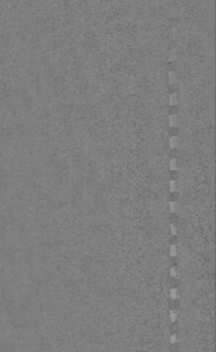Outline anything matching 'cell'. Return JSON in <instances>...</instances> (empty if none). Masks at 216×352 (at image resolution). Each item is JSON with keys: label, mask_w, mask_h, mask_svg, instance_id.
I'll return each mask as SVG.
<instances>
[{"label": "cell", "mask_w": 216, "mask_h": 352, "mask_svg": "<svg viewBox=\"0 0 216 352\" xmlns=\"http://www.w3.org/2000/svg\"><path fill=\"white\" fill-rule=\"evenodd\" d=\"M179 220H180V217L178 215V213L176 212H172L170 215V221L172 223V225H176L177 223H179Z\"/></svg>", "instance_id": "5"}, {"label": "cell", "mask_w": 216, "mask_h": 352, "mask_svg": "<svg viewBox=\"0 0 216 352\" xmlns=\"http://www.w3.org/2000/svg\"><path fill=\"white\" fill-rule=\"evenodd\" d=\"M179 332V324L176 320L173 321V323L171 324V332L172 335H176L177 332Z\"/></svg>", "instance_id": "6"}, {"label": "cell", "mask_w": 216, "mask_h": 352, "mask_svg": "<svg viewBox=\"0 0 216 352\" xmlns=\"http://www.w3.org/2000/svg\"><path fill=\"white\" fill-rule=\"evenodd\" d=\"M178 133H179V129H178V128L176 127V126H172V127L170 128V135H171V137H176V136L178 135Z\"/></svg>", "instance_id": "8"}, {"label": "cell", "mask_w": 216, "mask_h": 352, "mask_svg": "<svg viewBox=\"0 0 216 352\" xmlns=\"http://www.w3.org/2000/svg\"><path fill=\"white\" fill-rule=\"evenodd\" d=\"M178 264H179V258H178L176 255H175V256L171 257V266H172V268H175Z\"/></svg>", "instance_id": "9"}, {"label": "cell", "mask_w": 216, "mask_h": 352, "mask_svg": "<svg viewBox=\"0 0 216 352\" xmlns=\"http://www.w3.org/2000/svg\"><path fill=\"white\" fill-rule=\"evenodd\" d=\"M168 284H170V286H171V288H172V289H177L178 287H179L180 281H179V279H178L177 277H171Z\"/></svg>", "instance_id": "3"}, {"label": "cell", "mask_w": 216, "mask_h": 352, "mask_svg": "<svg viewBox=\"0 0 216 352\" xmlns=\"http://www.w3.org/2000/svg\"><path fill=\"white\" fill-rule=\"evenodd\" d=\"M170 350H171V351H177V350H179V347H178V344L176 343V342H174V343H172V344H171V346H170Z\"/></svg>", "instance_id": "11"}, {"label": "cell", "mask_w": 216, "mask_h": 352, "mask_svg": "<svg viewBox=\"0 0 216 352\" xmlns=\"http://www.w3.org/2000/svg\"><path fill=\"white\" fill-rule=\"evenodd\" d=\"M168 242H170L171 246H177L178 242H179V238H178L177 234H172V236L170 238V240H168Z\"/></svg>", "instance_id": "7"}, {"label": "cell", "mask_w": 216, "mask_h": 352, "mask_svg": "<svg viewBox=\"0 0 216 352\" xmlns=\"http://www.w3.org/2000/svg\"><path fill=\"white\" fill-rule=\"evenodd\" d=\"M168 178H170L171 181H174L176 182L178 179H179V173H178V170L176 168H173V169L170 170V173H168Z\"/></svg>", "instance_id": "4"}, {"label": "cell", "mask_w": 216, "mask_h": 352, "mask_svg": "<svg viewBox=\"0 0 216 352\" xmlns=\"http://www.w3.org/2000/svg\"><path fill=\"white\" fill-rule=\"evenodd\" d=\"M172 294H171V296H172V298H175L176 296H177V292H176V289H172Z\"/></svg>", "instance_id": "13"}, {"label": "cell", "mask_w": 216, "mask_h": 352, "mask_svg": "<svg viewBox=\"0 0 216 352\" xmlns=\"http://www.w3.org/2000/svg\"><path fill=\"white\" fill-rule=\"evenodd\" d=\"M177 246H172V248H171V255H172V256H175V255H177Z\"/></svg>", "instance_id": "12"}, {"label": "cell", "mask_w": 216, "mask_h": 352, "mask_svg": "<svg viewBox=\"0 0 216 352\" xmlns=\"http://www.w3.org/2000/svg\"><path fill=\"white\" fill-rule=\"evenodd\" d=\"M170 155H171V157H172V159L177 158V157L179 156V151H178L177 148H175V147L172 148V150H171V152H170Z\"/></svg>", "instance_id": "10"}, {"label": "cell", "mask_w": 216, "mask_h": 352, "mask_svg": "<svg viewBox=\"0 0 216 352\" xmlns=\"http://www.w3.org/2000/svg\"><path fill=\"white\" fill-rule=\"evenodd\" d=\"M168 308H170V310L172 312H177V310H179V308H180V302H179V300H177V298H172V300H171V303L170 304H168Z\"/></svg>", "instance_id": "1"}, {"label": "cell", "mask_w": 216, "mask_h": 352, "mask_svg": "<svg viewBox=\"0 0 216 352\" xmlns=\"http://www.w3.org/2000/svg\"><path fill=\"white\" fill-rule=\"evenodd\" d=\"M179 198H180V194L178 191H176V190L171 191L170 195H168V199H170L171 202H177Z\"/></svg>", "instance_id": "2"}]
</instances>
